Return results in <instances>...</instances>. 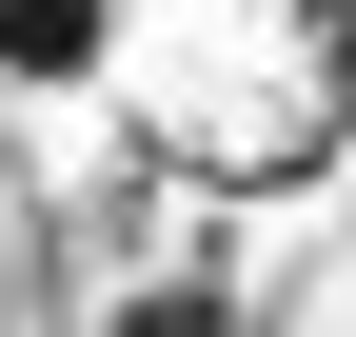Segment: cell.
Segmentation results:
<instances>
[{
  "label": "cell",
  "instance_id": "cell-1",
  "mask_svg": "<svg viewBox=\"0 0 356 337\" xmlns=\"http://www.w3.org/2000/svg\"><path fill=\"white\" fill-rule=\"evenodd\" d=\"M119 0H0V100H60V79H99Z\"/></svg>",
  "mask_w": 356,
  "mask_h": 337
}]
</instances>
